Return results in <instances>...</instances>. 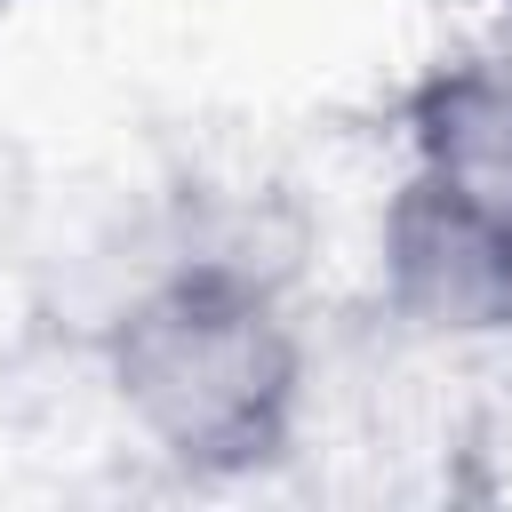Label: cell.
<instances>
[{
  "instance_id": "cell-1",
  "label": "cell",
  "mask_w": 512,
  "mask_h": 512,
  "mask_svg": "<svg viewBox=\"0 0 512 512\" xmlns=\"http://www.w3.org/2000/svg\"><path fill=\"white\" fill-rule=\"evenodd\" d=\"M120 392L152 440L192 464L264 456L296 400V344L240 280H176L120 328Z\"/></svg>"
},
{
  "instance_id": "cell-2",
  "label": "cell",
  "mask_w": 512,
  "mask_h": 512,
  "mask_svg": "<svg viewBox=\"0 0 512 512\" xmlns=\"http://www.w3.org/2000/svg\"><path fill=\"white\" fill-rule=\"evenodd\" d=\"M424 192L512 248V64H456L424 88L416 112Z\"/></svg>"
},
{
  "instance_id": "cell-3",
  "label": "cell",
  "mask_w": 512,
  "mask_h": 512,
  "mask_svg": "<svg viewBox=\"0 0 512 512\" xmlns=\"http://www.w3.org/2000/svg\"><path fill=\"white\" fill-rule=\"evenodd\" d=\"M392 280L440 328H488L512 312V248H496L424 184H408V200L392 208Z\"/></svg>"
}]
</instances>
